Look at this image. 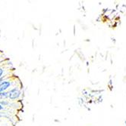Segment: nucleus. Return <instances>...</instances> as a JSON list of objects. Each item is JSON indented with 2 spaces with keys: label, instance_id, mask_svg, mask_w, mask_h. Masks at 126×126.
<instances>
[{
  "label": "nucleus",
  "instance_id": "20e7f679",
  "mask_svg": "<svg viewBox=\"0 0 126 126\" xmlns=\"http://www.w3.org/2000/svg\"><path fill=\"white\" fill-rule=\"evenodd\" d=\"M2 107H1V105H0V110H2Z\"/></svg>",
  "mask_w": 126,
  "mask_h": 126
},
{
  "label": "nucleus",
  "instance_id": "f257e3e1",
  "mask_svg": "<svg viewBox=\"0 0 126 126\" xmlns=\"http://www.w3.org/2000/svg\"><path fill=\"white\" fill-rule=\"evenodd\" d=\"M21 94V92H20V91L17 88H14L12 89L11 91H10V92H9V97L11 99H16L18 98Z\"/></svg>",
  "mask_w": 126,
  "mask_h": 126
},
{
  "label": "nucleus",
  "instance_id": "f03ea898",
  "mask_svg": "<svg viewBox=\"0 0 126 126\" xmlns=\"http://www.w3.org/2000/svg\"><path fill=\"white\" fill-rule=\"evenodd\" d=\"M10 85H11V83L9 82H3L2 83H1L0 84V92L7 89Z\"/></svg>",
  "mask_w": 126,
  "mask_h": 126
},
{
  "label": "nucleus",
  "instance_id": "7ed1b4c3",
  "mask_svg": "<svg viewBox=\"0 0 126 126\" xmlns=\"http://www.w3.org/2000/svg\"><path fill=\"white\" fill-rule=\"evenodd\" d=\"M2 73H3L2 70V69H0V77H1V76H2Z\"/></svg>",
  "mask_w": 126,
  "mask_h": 126
}]
</instances>
